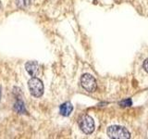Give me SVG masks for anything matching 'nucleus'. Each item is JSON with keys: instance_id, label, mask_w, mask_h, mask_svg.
Listing matches in <instances>:
<instances>
[{"instance_id": "nucleus-12", "label": "nucleus", "mask_w": 148, "mask_h": 139, "mask_svg": "<svg viewBox=\"0 0 148 139\" xmlns=\"http://www.w3.org/2000/svg\"><path fill=\"white\" fill-rule=\"evenodd\" d=\"M0 8H1V2H0Z\"/></svg>"}, {"instance_id": "nucleus-2", "label": "nucleus", "mask_w": 148, "mask_h": 139, "mask_svg": "<svg viewBox=\"0 0 148 139\" xmlns=\"http://www.w3.org/2000/svg\"><path fill=\"white\" fill-rule=\"evenodd\" d=\"M28 86H29L30 93L32 96L40 97L44 94V85L40 79L36 77H32L28 82Z\"/></svg>"}, {"instance_id": "nucleus-4", "label": "nucleus", "mask_w": 148, "mask_h": 139, "mask_svg": "<svg viewBox=\"0 0 148 139\" xmlns=\"http://www.w3.org/2000/svg\"><path fill=\"white\" fill-rule=\"evenodd\" d=\"M81 85L88 92H95L96 89V81L91 74L85 73L81 78Z\"/></svg>"}, {"instance_id": "nucleus-6", "label": "nucleus", "mask_w": 148, "mask_h": 139, "mask_svg": "<svg viewBox=\"0 0 148 139\" xmlns=\"http://www.w3.org/2000/svg\"><path fill=\"white\" fill-rule=\"evenodd\" d=\"M73 110V107H72V104L71 102H65L63 103L61 106H60L59 108V112L62 116H65V117H68V116L71 115V113L72 112Z\"/></svg>"}, {"instance_id": "nucleus-10", "label": "nucleus", "mask_w": 148, "mask_h": 139, "mask_svg": "<svg viewBox=\"0 0 148 139\" xmlns=\"http://www.w3.org/2000/svg\"><path fill=\"white\" fill-rule=\"evenodd\" d=\"M143 68H145V70L148 72V58L145 60V63H143Z\"/></svg>"}, {"instance_id": "nucleus-8", "label": "nucleus", "mask_w": 148, "mask_h": 139, "mask_svg": "<svg viewBox=\"0 0 148 139\" xmlns=\"http://www.w3.org/2000/svg\"><path fill=\"white\" fill-rule=\"evenodd\" d=\"M17 1V5H18V7H20V8H27L28 6H29V0H16Z\"/></svg>"}, {"instance_id": "nucleus-11", "label": "nucleus", "mask_w": 148, "mask_h": 139, "mask_svg": "<svg viewBox=\"0 0 148 139\" xmlns=\"http://www.w3.org/2000/svg\"><path fill=\"white\" fill-rule=\"evenodd\" d=\"M0 96H1V90H0Z\"/></svg>"}, {"instance_id": "nucleus-9", "label": "nucleus", "mask_w": 148, "mask_h": 139, "mask_svg": "<svg viewBox=\"0 0 148 139\" xmlns=\"http://www.w3.org/2000/svg\"><path fill=\"white\" fill-rule=\"evenodd\" d=\"M132 105V100L131 99H127L123 102H121V106L122 107H129Z\"/></svg>"}, {"instance_id": "nucleus-7", "label": "nucleus", "mask_w": 148, "mask_h": 139, "mask_svg": "<svg viewBox=\"0 0 148 139\" xmlns=\"http://www.w3.org/2000/svg\"><path fill=\"white\" fill-rule=\"evenodd\" d=\"M14 109H15V110L18 113H25L26 112L24 105H23V103L21 101H18L15 104V106H14Z\"/></svg>"}, {"instance_id": "nucleus-5", "label": "nucleus", "mask_w": 148, "mask_h": 139, "mask_svg": "<svg viewBox=\"0 0 148 139\" xmlns=\"http://www.w3.org/2000/svg\"><path fill=\"white\" fill-rule=\"evenodd\" d=\"M25 69L31 76L35 77L39 72V65L36 61H29L25 64Z\"/></svg>"}, {"instance_id": "nucleus-1", "label": "nucleus", "mask_w": 148, "mask_h": 139, "mask_svg": "<svg viewBox=\"0 0 148 139\" xmlns=\"http://www.w3.org/2000/svg\"><path fill=\"white\" fill-rule=\"evenodd\" d=\"M108 136L113 139H129L131 137V133L126 128L113 125L108 128Z\"/></svg>"}, {"instance_id": "nucleus-3", "label": "nucleus", "mask_w": 148, "mask_h": 139, "mask_svg": "<svg viewBox=\"0 0 148 139\" xmlns=\"http://www.w3.org/2000/svg\"><path fill=\"white\" fill-rule=\"evenodd\" d=\"M78 123H79V127H80V129L84 133L90 134L94 132L95 122H94V120H92V118L90 117L89 115H82V117L79 119Z\"/></svg>"}]
</instances>
